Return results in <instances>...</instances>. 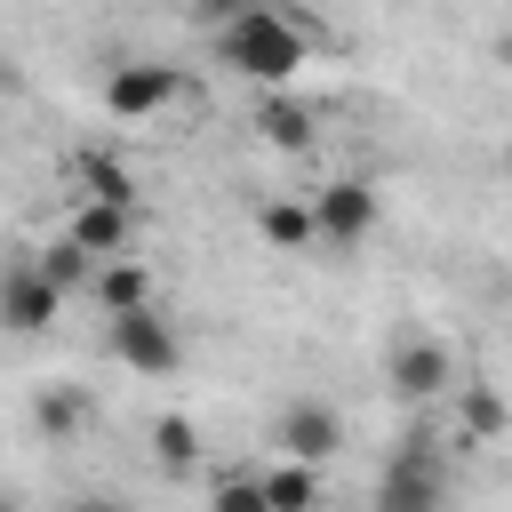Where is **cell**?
<instances>
[{
  "label": "cell",
  "instance_id": "14",
  "mask_svg": "<svg viewBox=\"0 0 512 512\" xmlns=\"http://www.w3.org/2000/svg\"><path fill=\"white\" fill-rule=\"evenodd\" d=\"M152 464H160L168 480H184V472L200 464V424H192L184 408H168V416H152Z\"/></svg>",
  "mask_w": 512,
  "mask_h": 512
},
{
  "label": "cell",
  "instance_id": "16",
  "mask_svg": "<svg viewBox=\"0 0 512 512\" xmlns=\"http://www.w3.org/2000/svg\"><path fill=\"white\" fill-rule=\"evenodd\" d=\"M88 424V392H72V384H40L32 392V432L40 440H72Z\"/></svg>",
  "mask_w": 512,
  "mask_h": 512
},
{
  "label": "cell",
  "instance_id": "10",
  "mask_svg": "<svg viewBox=\"0 0 512 512\" xmlns=\"http://www.w3.org/2000/svg\"><path fill=\"white\" fill-rule=\"evenodd\" d=\"M72 200H112L136 208V168L120 152H72Z\"/></svg>",
  "mask_w": 512,
  "mask_h": 512
},
{
  "label": "cell",
  "instance_id": "12",
  "mask_svg": "<svg viewBox=\"0 0 512 512\" xmlns=\"http://www.w3.org/2000/svg\"><path fill=\"white\" fill-rule=\"evenodd\" d=\"M264 488V512H320V464H296V456H272L256 472Z\"/></svg>",
  "mask_w": 512,
  "mask_h": 512
},
{
  "label": "cell",
  "instance_id": "20",
  "mask_svg": "<svg viewBox=\"0 0 512 512\" xmlns=\"http://www.w3.org/2000/svg\"><path fill=\"white\" fill-rule=\"evenodd\" d=\"M240 8H256V0H192V16H200V24H232Z\"/></svg>",
  "mask_w": 512,
  "mask_h": 512
},
{
  "label": "cell",
  "instance_id": "3",
  "mask_svg": "<svg viewBox=\"0 0 512 512\" xmlns=\"http://www.w3.org/2000/svg\"><path fill=\"white\" fill-rule=\"evenodd\" d=\"M104 352L136 376H176L184 368V336L168 328L160 304H136V312H104Z\"/></svg>",
  "mask_w": 512,
  "mask_h": 512
},
{
  "label": "cell",
  "instance_id": "13",
  "mask_svg": "<svg viewBox=\"0 0 512 512\" xmlns=\"http://www.w3.org/2000/svg\"><path fill=\"white\" fill-rule=\"evenodd\" d=\"M88 296H96L104 312H136V304H152V272L136 264V248H128V256H104V264L88 272Z\"/></svg>",
  "mask_w": 512,
  "mask_h": 512
},
{
  "label": "cell",
  "instance_id": "1",
  "mask_svg": "<svg viewBox=\"0 0 512 512\" xmlns=\"http://www.w3.org/2000/svg\"><path fill=\"white\" fill-rule=\"evenodd\" d=\"M304 56H312L304 24H288L272 0L240 8L232 24H216V64L240 72V80H256V88H288V80L304 72Z\"/></svg>",
  "mask_w": 512,
  "mask_h": 512
},
{
  "label": "cell",
  "instance_id": "5",
  "mask_svg": "<svg viewBox=\"0 0 512 512\" xmlns=\"http://www.w3.org/2000/svg\"><path fill=\"white\" fill-rule=\"evenodd\" d=\"M384 384H392V400H408V408L448 400V392H456V352H448L440 336H400V344L384 352Z\"/></svg>",
  "mask_w": 512,
  "mask_h": 512
},
{
  "label": "cell",
  "instance_id": "4",
  "mask_svg": "<svg viewBox=\"0 0 512 512\" xmlns=\"http://www.w3.org/2000/svg\"><path fill=\"white\" fill-rule=\"evenodd\" d=\"M376 224H384V192L368 176H328L312 192V240L320 248H360Z\"/></svg>",
  "mask_w": 512,
  "mask_h": 512
},
{
  "label": "cell",
  "instance_id": "8",
  "mask_svg": "<svg viewBox=\"0 0 512 512\" xmlns=\"http://www.w3.org/2000/svg\"><path fill=\"white\" fill-rule=\"evenodd\" d=\"M272 448L296 456V464H328V456L344 448V416H336L328 400H288L280 424H272Z\"/></svg>",
  "mask_w": 512,
  "mask_h": 512
},
{
  "label": "cell",
  "instance_id": "7",
  "mask_svg": "<svg viewBox=\"0 0 512 512\" xmlns=\"http://www.w3.org/2000/svg\"><path fill=\"white\" fill-rule=\"evenodd\" d=\"M64 320V288L24 256V264H8L0 272V328H16V336H48Z\"/></svg>",
  "mask_w": 512,
  "mask_h": 512
},
{
  "label": "cell",
  "instance_id": "2",
  "mask_svg": "<svg viewBox=\"0 0 512 512\" xmlns=\"http://www.w3.org/2000/svg\"><path fill=\"white\" fill-rule=\"evenodd\" d=\"M376 512H448V456L432 432H408L376 472Z\"/></svg>",
  "mask_w": 512,
  "mask_h": 512
},
{
  "label": "cell",
  "instance_id": "18",
  "mask_svg": "<svg viewBox=\"0 0 512 512\" xmlns=\"http://www.w3.org/2000/svg\"><path fill=\"white\" fill-rule=\"evenodd\" d=\"M32 264H40V272H48V280H56L64 296H72V288H88V272H96V256H80V248H72L64 232H56V240H48V248H40Z\"/></svg>",
  "mask_w": 512,
  "mask_h": 512
},
{
  "label": "cell",
  "instance_id": "9",
  "mask_svg": "<svg viewBox=\"0 0 512 512\" xmlns=\"http://www.w3.org/2000/svg\"><path fill=\"white\" fill-rule=\"evenodd\" d=\"M64 240L80 248V256H128L136 248V208H112V200H72L64 208Z\"/></svg>",
  "mask_w": 512,
  "mask_h": 512
},
{
  "label": "cell",
  "instance_id": "11",
  "mask_svg": "<svg viewBox=\"0 0 512 512\" xmlns=\"http://www.w3.org/2000/svg\"><path fill=\"white\" fill-rule=\"evenodd\" d=\"M448 400H456V440H464V448L512 432V400H504V392H488V384H456Z\"/></svg>",
  "mask_w": 512,
  "mask_h": 512
},
{
  "label": "cell",
  "instance_id": "15",
  "mask_svg": "<svg viewBox=\"0 0 512 512\" xmlns=\"http://www.w3.org/2000/svg\"><path fill=\"white\" fill-rule=\"evenodd\" d=\"M256 232H264V248H280V256L320 248V240H312V200H264V208H256Z\"/></svg>",
  "mask_w": 512,
  "mask_h": 512
},
{
  "label": "cell",
  "instance_id": "17",
  "mask_svg": "<svg viewBox=\"0 0 512 512\" xmlns=\"http://www.w3.org/2000/svg\"><path fill=\"white\" fill-rule=\"evenodd\" d=\"M256 128H264V144H280V152H304V144H312V128H320V112H312V104H288V96H272V104L256 112Z\"/></svg>",
  "mask_w": 512,
  "mask_h": 512
},
{
  "label": "cell",
  "instance_id": "19",
  "mask_svg": "<svg viewBox=\"0 0 512 512\" xmlns=\"http://www.w3.org/2000/svg\"><path fill=\"white\" fill-rule=\"evenodd\" d=\"M208 512H264V488H256V464L248 472H224L208 488Z\"/></svg>",
  "mask_w": 512,
  "mask_h": 512
},
{
  "label": "cell",
  "instance_id": "21",
  "mask_svg": "<svg viewBox=\"0 0 512 512\" xmlns=\"http://www.w3.org/2000/svg\"><path fill=\"white\" fill-rule=\"evenodd\" d=\"M504 168H512V152H504Z\"/></svg>",
  "mask_w": 512,
  "mask_h": 512
},
{
  "label": "cell",
  "instance_id": "6",
  "mask_svg": "<svg viewBox=\"0 0 512 512\" xmlns=\"http://www.w3.org/2000/svg\"><path fill=\"white\" fill-rule=\"evenodd\" d=\"M176 96H184V72H176V64L136 56V64H112V72H104V112H112V120H128V128H136V120H152V112H168Z\"/></svg>",
  "mask_w": 512,
  "mask_h": 512
}]
</instances>
